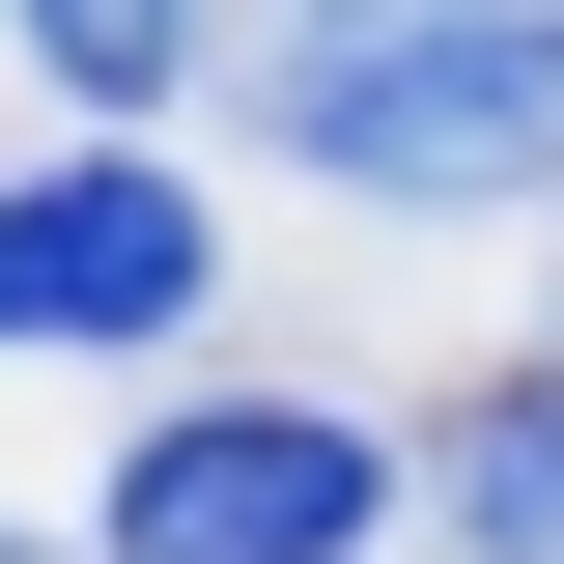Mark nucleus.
Instances as JSON below:
<instances>
[{"instance_id":"f257e3e1","label":"nucleus","mask_w":564,"mask_h":564,"mask_svg":"<svg viewBox=\"0 0 564 564\" xmlns=\"http://www.w3.org/2000/svg\"><path fill=\"white\" fill-rule=\"evenodd\" d=\"M254 141L339 198H564V0H254Z\"/></svg>"},{"instance_id":"39448f33","label":"nucleus","mask_w":564,"mask_h":564,"mask_svg":"<svg viewBox=\"0 0 564 564\" xmlns=\"http://www.w3.org/2000/svg\"><path fill=\"white\" fill-rule=\"evenodd\" d=\"M452 536H480V564H564V395H480V423H452Z\"/></svg>"},{"instance_id":"423d86ee","label":"nucleus","mask_w":564,"mask_h":564,"mask_svg":"<svg viewBox=\"0 0 564 564\" xmlns=\"http://www.w3.org/2000/svg\"><path fill=\"white\" fill-rule=\"evenodd\" d=\"M536 395H564V367H536Z\"/></svg>"},{"instance_id":"7ed1b4c3","label":"nucleus","mask_w":564,"mask_h":564,"mask_svg":"<svg viewBox=\"0 0 564 564\" xmlns=\"http://www.w3.org/2000/svg\"><path fill=\"white\" fill-rule=\"evenodd\" d=\"M226 282V226H198V170H141V141H57L29 198H0V339H170Z\"/></svg>"},{"instance_id":"f03ea898","label":"nucleus","mask_w":564,"mask_h":564,"mask_svg":"<svg viewBox=\"0 0 564 564\" xmlns=\"http://www.w3.org/2000/svg\"><path fill=\"white\" fill-rule=\"evenodd\" d=\"M85 536H113V564H367V536H395V452H367L339 395H198V423L113 452Z\"/></svg>"},{"instance_id":"20e7f679","label":"nucleus","mask_w":564,"mask_h":564,"mask_svg":"<svg viewBox=\"0 0 564 564\" xmlns=\"http://www.w3.org/2000/svg\"><path fill=\"white\" fill-rule=\"evenodd\" d=\"M0 29L57 57V113H85V141H141L170 85H198V0H0Z\"/></svg>"}]
</instances>
